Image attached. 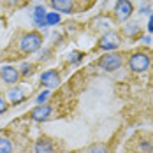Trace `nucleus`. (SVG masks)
<instances>
[{"label": "nucleus", "instance_id": "obj_1", "mask_svg": "<svg viewBox=\"0 0 153 153\" xmlns=\"http://www.w3.org/2000/svg\"><path fill=\"white\" fill-rule=\"evenodd\" d=\"M41 46H42V35H41L39 32H27V33H23L21 39H19V49H21V53H25V55L35 53Z\"/></svg>", "mask_w": 153, "mask_h": 153}, {"label": "nucleus", "instance_id": "obj_2", "mask_svg": "<svg viewBox=\"0 0 153 153\" xmlns=\"http://www.w3.org/2000/svg\"><path fill=\"white\" fill-rule=\"evenodd\" d=\"M152 65V58L146 51H136L128 56V69L136 74H143L150 69Z\"/></svg>", "mask_w": 153, "mask_h": 153}, {"label": "nucleus", "instance_id": "obj_3", "mask_svg": "<svg viewBox=\"0 0 153 153\" xmlns=\"http://www.w3.org/2000/svg\"><path fill=\"white\" fill-rule=\"evenodd\" d=\"M123 62H125V58H123L122 53H114V51H109L107 55H104L102 58H99V67L102 69V71H106V72H116L118 69H122Z\"/></svg>", "mask_w": 153, "mask_h": 153}, {"label": "nucleus", "instance_id": "obj_4", "mask_svg": "<svg viewBox=\"0 0 153 153\" xmlns=\"http://www.w3.org/2000/svg\"><path fill=\"white\" fill-rule=\"evenodd\" d=\"M120 44H122V35L114 30H107L106 33H102L97 42L99 49H102V51H114L120 48Z\"/></svg>", "mask_w": 153, "mask_h": 153}, {"label": "nucleus", "instance_id": "obj_5", "mask_svg": "<svg viewBox=\"0 0 153 153\" xmlns=\"http://www.w3.org/2000/svg\"><path fill=\"white\" fill-rule=\"evenodd\" d=\"M113 13H114V18L116 21H128L130 16L134 14V4L130 0H116L114 7H113Z\"/></svg>", "mask_w": 153, "mask_h": 153}, {"label": "nucleus", "instance_id": "obj_6", "mask_svg": "<svg viewBox=\"0 0 153 153\" xmlns=\"http://www.w3.org/2000/svg\"><path fill=\"white\" fill-rule=\"evenodd\" d=\"M39 83H41V86H44L46 90H53V88H58L62 85V76H60L58 71L49 69V71H44V72L41 74Z\"/></svg>", "mask_w": 153, "mask_h": 153}, {"label": "nucleus", "instance_id": "obj_7", "mask_svg": "<svg viewBox=\"0 0 153 153\" xmlns=\"http://www.w3.org/2000/svg\"><path fill=\"white\" fill-rule=\"evenodd\" d=\"M0 79L5 83V85H9V86H14L19 83V71H18V67H13V65H4L2 69H0Z\"/></svg>", "mask_w": 153, "mask_h": 153}, {"label": "nucleus", "instance_id": "obj_8", "mask_svg": "<svg viewBox=\"0 0 153 153\" xmlns=\"http://www.w3.org/2000/svg\"><path fill=\"white\" fill-rule=\"evenodd\" d=\"M5 99H7V102H9V104H13V106H19L21 102H25V100H27V92H25L21 86L14 85V86H11V88L7 90Z\"/></svg>", "mask_w": 153, "mask_h": 153}, {"label": "nucleus", "instance_id": "obj_9", "mask_svg": "<svg viewBox=\"0 0 153 153\" xmlns=\"http://www.w3.org/2000/svg\"><path fill=\"white\" fill-rule=\"evenodd\" d=\"M51 114H53V106H49V104L37 106L30 111V118L33 122H46L51 118Z\"/></svg>", "mask_w": 153, "mask_h": 153}, {"label": "nucleus", "instance_id": "obj_10", "mask_svg": "<svg viewBox=\"0 0 153 153\" xmlns=\"http://www.w3.org/2000/svg\"><path fill=\"white\" fill-rule=\"evenodd\" d=\"M51 7L55 9V13H65V14H71L74 13V0H49Z\"/></svg>", "mask_w": 153, "mask_h": 153}, {"label": "nucleus", "instance_id": "obj_11", "mask_svg": "<svg viewBox=\"0 0 153 153\" xmlns=\"http://www.w3.org/2000/svg\"><path fill=\"white\" fill-rule=\"evenodd\" d=\"M33 153H55V143L49 137H39L33 144Z\"/></svg>", "mask_w": 153, "mask_h": 153}, {"label": "nucleus", "instance_id": "obj_12", "mask_svg": "<svg viewBox=\"0 0 153 153\" xmlns=\"http://www.w3.org/2000/svg\"><path fill=\"white\" fill-rule=\"evenodd\" d=\"M46 7L44 5H35L33 7V23H35V27L37 28H42V30H46L48 25H46Z\"/></svg>", "mask_w": 153, "mask_h": 153}, {"label": "nucleus", "instance_id": "obj_13", "mask_svg": "<svg viewBox=\"0 0 153 153\" xmlns=\"http://www.w3.org/2000/svg\"><path fill=\"white\" fill-rule=\"evenodd\" d=\"M139 32H141V25L137 21H127V25L123 27V33L127 37H136Z\"/></svg>", "mask_w": 153, "mask_h": 153}, {"label": "nucleus", "instance_id": "obj_14", "mask_svg": "<svg viewBox=\"0 0 153 153\" xmlns=\"http://www.w3.org/2000/svg\"><path fill=\"white\" fill-rule=\"evenodd\" d=\"M18 71H19V76L21 77H28L35 72V65H33L32 62H23V63L18 67Z\"/></svg>", "mask_w": 153, "mask_h": 153}, {"label": "nucleus", "instance_id": "obj_15", "mask_svg": "<svg viewBox=\"0 0 153 153\" xmlns=\"http://www.w3.org/2000/svg\"><path fill=\"white\" fill-rule=\"evenodd\" d=\"M83 153H111V150H109V146L104 144V143H95L92 146H88Z\"/></svg>", "mask_w": 153, "mask_h": 153}, {"label": "nucleus", "instance_id": "obj_16", "mask_svg": "<svg viewBox=\"0 0 153 153\" xmlns=\"http://www.w3.org/2000/svg\"><path fill=\"white\" fill-rule=\"evenodd\" d=\"M14 146L11 143V139L5 136H0V153H13Z\"/></svg>", "mask_w": 153, "mask_h": 153}, {"label": "nucleus", "instance_id": "obj_17", "mask_svg": "<svg viewBox=\"0 0 153 153\" xmlns=\"http://www.w3.org/2000/svg\"><path fill=\"white\" fill-rule=\"evenodd\" d=\"M62 16L58 13H46V25L48 27H53V25H56V23H60Z\"/></svg>", "mask_w": 153, "mask_h": 153}, {"label": "nucleus", "instance_id": "obj_18", "mask_svg": "<svg viewBox=\"0 0 153 153\" xmlns=\"http://www.w3.org/2000/svg\"><path fill=\"white\" fill-rule=\"evenodd\" d=\"M49 97H51V93H49V90H42V92H41L39 95H37V97H35V102H37V106H42V104H48Z\"/></svg>", "mask_w": 153, "mask_h": 153}, {"label": "nucleus", "instance_id": "obj_19", "mask_svg": "<svg viewBox=\"0 0 153 153\" xmlns=\"http://www.w3.org/2000/svg\"><path fill=\"white\" fill-rule=\"evenodd\" d=\"M83 56H85L83 51H72V53L67 56V62H69V63H79V62L83 60Z\"/></svg>", "mask_w": 153, "mask_h": 153}, {"label": "nucleus", "instance_id": "obj_20", "mask_svg": "<svg viewBox=\"0 0 153 153\" xmlns=\"http://www.w3.org/2000/svg\"><path fill=\"white\" fill-rule=\"evenodd\" d=\"M7 109H9V102H7V99L0 93V114H4Z\"/></svg>", "mask_w": 153, "mask_h": 153}, {"label": "nucleus", "instance_id": "obj_21", "mask_svg": "<svg viewBox=\"0 0 153 153\" xmlns=\"http://www.w3.org/2000/svg\"><path fill=\"white\" fill-rule=\"evenodd\" d=\"M4 4H7V5H19V4H23V0H2Z\"/></svg>", "mask_w": 153, "mask_h": 153}, {"label": "nucleus", "instance_id": "obj_22", "mask_svg": "<svg viewBox=\"0 0 153 153\" xmlns=\"http://www.w3.org/2000/svg\"><path fill=\"white\" fill-rule=\"evenodd\" d=\"M148 32L153 33V14L150 16V19H148Z\"/></svg>", "mask_w": 153, "mask_h": 153}, {"label": "nucleus", "instance_id": "obj_23", "mask_svg": "<svg viewBox=\"0 0 153 153\" xmlns=\"http://www.w3.org/2000/svg\"><path fill=\"white\" fill-rule=\"evenodd\" d=\"M141 14H150V7L146 5V7H141V11H139Z\"/></svg>", "mask_w": 153, "mask_h": 153}]
</instances>
